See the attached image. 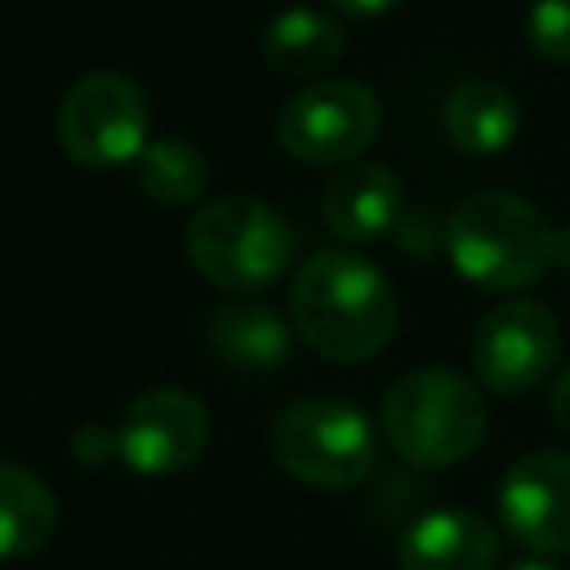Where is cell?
<instances>
[{
    "label": "cell",
    "instance_id": "6da1fadb",
    "mask_svg": "<svg viewBox=\"0 0 570 570\" xmlns=\"http://www.w3.org/2000/svg\"><path fill=\"white\" fill-rule=\"evenodd\" d=\"M396 294L356 249H316L289 285L294 334L325 361L361 365L396 334Z\"/></svg>",
    "mask_w": 570,
    "mask_h": 570
},
{
    "label": "cell",
    "instance_id": "7a4b0ae2",
    "mask_svg": "<svg viewBox=\"0 0 570 570\" xmlns=\"http://www.w3.org/2000/svg\"><path fill=\"white\" fill-rule=\"evenodd\" d=\"M548 218L512 191H476L454 205L445 223V254L454 272L485 294H517L552 267Z\"/></svg>",
    "mask_w": 570,
    "mask_h": 570
},
{
    "label": "cell",
    "instance_id": "3957f363",
    "mask_svg": "<svg viewBox=\"0 0 570 570\" xmlns=\"http://www.w3.org/2000/svg\"><path fill=\"white\" fill-rule=\"evenodd\" d=\"M187 258L218 289H263L294 263V227L258 196H218L187 218Z\"/></svg>",
    "mask_w": 570,
    "mask_h": 570
},
{
    "label": "cell",
    "instance_id": "277c9868",
    "mask_svg": "<svg viewBox=\"0 0 570 570\" xmlns=\"http://www.w3.org/2000/svg\"><path fill=\"white\" fill-rule=\"evenodd\" d=\"M383 432L405 463L450 468L468 459L485 436L481 387L436 365L401 374L383 396Z\"/></svg>",
    "mask_w": 570,
    "mask_h": 570
},
{
    "label": "cell",
    "instance_id": "5b68a950",
    "mask_svg": "<svg viewBox=\"0 0 570 570\" xmlns=\"http://www.w3.org/2000/svg\"><path fill=\"white\" fill-rule=\"evenodd\" d=\"M272 459L303 485L316 490H352L370 476L379 445L370 419L338 396H303L289 401L267 428Z\"/></svg>",
    "mask_w": 570,
    "mask_h": 570
},
{
    "label": "cell",
    "instance_id": "8992f818",
    "mask_svg": "<svg viewBox=\"0 0 570 570\" xmlns=\"http://www.w3.org/2000/svg\"><path fill=\"white\" fill-rule=\"evenodd\" d=\"M147 98L120 71L80 76L58 102V142L76 165L116 169L147 147Z\"/></svg>",
    "mask_w": 570,
    "mask_h": 570
},
{
    "label": "cell",
    "instance_id": "52a82bcc",
    "mask_svg": "<svg viewBox=\"0 0 570 570\" xmlns=\"http://www.w3.org/2000/svg\"><path fill=\"white\" fill-rule=\"evenodd\" d=\"M379 134V98L356 80H312L276 111V142L303 165H343Z\"/></svg>",
    "mask_w": 570,
    "mask_h": 570
},
{
    "label": "cell",
    "instance_id": "ba28073f",
    "mask_svg": "<svg viewBox=\"0 0 570 570\" xmlns=\"http://www.w3.org/2000/svg\"><path fill=\"white\" fill-rule=\"evenodd\" d=\"M561 356V321L552 307L530 298H508L490 307L472 334V370L499 396H521L539 387Z\"/></svg>",
    "mask_w": 570,
    "mask_h": 570
},
{
    "label": "cell",
    "instance_id": "9c48e42d",
    "mask_svg": "<svg viewBox=\"0 0 570 570\" xmlns=\"http://www.w3.org/2000/svg\"><path fill=\"white\" fill-rule=\"evenodd\" d=\"M209 441V410L183 387H151L134 396L116 428V454L138 476H169L200 459Z\"/></svg>",
    "mask_w": 570,
    "mask_h": 570
},
{
    "label": "cell",
    "instance_id": "30bf717a",
    "mask_svg": "<svg viewBox=\"0 0 570 570\" xmlns=\"http://www.w3.org/2000/svg\"><path fill=\"white\" fill-rule=\"evenodd\" d=\"M503 530L530 552H570V454L534 450L499 481Z\"/></svg>",
    "mask_w": 570,
    "mask_h": 570
},
{
    "label": "cell",
    "instance_id": "8fae6325",
    "mask_svg": "<svg viewBox=\"0 0 570 570\" xmlns=\"http://www.w3.org/2000/svg\"><path fill=\"white\" fill-rule=\"evenodd\" d=\"M401 570H494L499 530L468 508L423 512L396 548Z\"/></svg>",
    "mask_w": 570,
    "mask_h": 570
},
{
    "label": "cell",
    "instance_id": "7c38bea8",
    "mask_svg": "<svg viewBox=\"0 0 570 570\" xmlns=\"http://www.w3.org/2000/svg\"><path fill=\"white\" fill-rule=\"evenodd\" d=\"M401 205H405V191H401V178L387 169V165H347L330 187H325V200H321V214H325V227L338 236V240H379L383 232L396 227L401 218Z\"/></svg>",
    "mask_w": 570,
    "mask_h": 570
},
{
    "label": "cell",
    "instance_id": "4fadbf2b",
    "mask_svg": "<svg viewBox=\"0 0 570 570\" xmlns=\"http://www.w3.org/2000/svg\"><path fill=\"white\" fill-rule=\"evenodd\" d=\"M205 343L223 365H232L240 374H267V370L285 365L294 334L281 321V312L267 303H227V307L209 312Z\"/></svg>",
    "mask_w": 570,
    "mask_h": 570
},
{
    "label": "cell",
    "instance_id": "5bb4252c",
    "mask_svg": "<svg viewBox=\"0 0 570 570\" xmlns=\"http://www.w3.org/2000/svg\"><path fill=\"white\" fill-rule=\"evenodd\" d=\"M347 53V27L325 9H281L263 27V58L281 76H316Z\"/></svg>",
    "mask_w": 570,
    "mask_h": 570
},
{
    "label": "cell",
    "instance_id": "9a60e30c",
    "mask_svg": "<svg viewBox=\"0 0 570 570\" xmlns=\"http://www.w3.org/2000/svg\"><path fill=\"white\" fill-rule=\"evenodd\" d=\"M521 129V107L499 80H459L445 98V134L468 156H499Z\"/></svg>",
    "mask_w": 570,
    "mask_h": 570
},
{
    "label": "cell",
    "instance_id": "2e32d148",
    "mask_svg": "<svg viewBox=\"0 0 570 570\" xmlns=\"http://www.w3.org/2000/svg\"><path fill=\"white\" fill-rule=\"evenodd\" d=\"M58 530L53 490L18 463H0V561L36 557Z\"/></svg>",
    "mask_w": 570,
    "mask_h": 570
},
{
    "label": "cell",
    "instance_id": "e0dca14e",
    "mask_svg": "<svg viewBox=\"0 0 570 570\" xmlns=\"http://www.w3.org/2000/svg\"><path fill=\"white\" fill-rule=\"evenodd\" d=\"M134 178L160 205H191L209 183V165L187 138L160 134V138H147V147L138 151Z\"/></svg>",
    "mask_w": 570,
    "mask_h": 570
},
{
    "label": "cell",
    "instance_id": "ac0fdd59",
    "mask_svg": "<svg viewBox=\"0 0 570 570\" xmlns=\"http://www.w3.org/2000/svg\"><path fill=\"white\" fill-rule=\"evenodd\" d=\"M525 40L548 62H570V0H534L525 9Z\"/></svg>",
    "mask_w": 570,
    "mask_h": 570
},
{
    "label": "cell",
    "instance_id": "d6986e66",
    "mask_svg": "<svg viewBox=\"0 0 570 570\" xmlns=\"http://www.w3.org/2000/svg\"><path fill=\"white\" fill-rule=\"evenodd\" d=\"M548 414H552V423H557L561 432H570V370L557 374V383H552V392H548Z\"/></svg>",
    "mask_w": 570,
    "mask_h": 570
},
{
    "label": "cell",
    "instance_id": "ffe728a7",
    "mask_svg": "<svg viewBox=\"0 0 570 570\" xmlns=\"http://www.w3.org/2000/svg\"><path fill=\"white\" fill-rule=\"evenodd\" d=\"M401 0H334V9H343V13H352V18H374V13H387V9H396Z\"/></svg>",
    "mask_w": 570,
    "mask_h": 570
},
{
    "label": "cell",
    "instance_id": "44dd1931",
    "mask_svg": "<svg viewBox=\"0 0 570 570\" xmlns=\"http://www.w3.org/2000/svg\"><path fill=\"white\" fill-rule=\"evenodd\" d=\"M552 263L570 276V223H561V227H557V236H552Z\"/></svg>",
    "mask_w": 570,
    "mask_h": 570
},
{
    "label": "cell",
    "instance_id": "7402d4cb",
    "mask_svg": "<svg viewBox=\"0 0 570 570\" xmlns=\"http://www.w3.org/2000/svg\"><path fill=\"white\" fill-rule=\"evenodd\" d=\"M512 570H557L552 561H521V566H512Z\"/></svg>",
    "mask_w": 570,
    "mask_h": 570
}]
</instances>
